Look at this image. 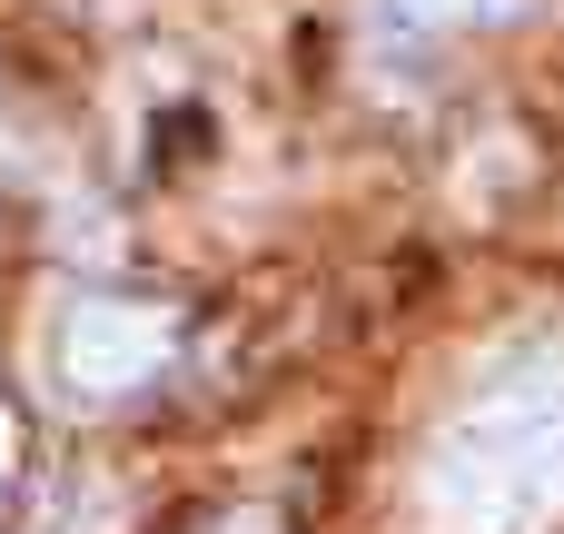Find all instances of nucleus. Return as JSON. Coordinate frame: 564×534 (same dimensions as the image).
<instances>
[{
	"label": "nucleus",
	"instance_id": "nucleus-3",
	"mask_svg": "<svg viewBox=\"0 0 564 534\" xmlns=\"http://www.w3.org/2000/svg\"><path fill=\"white\" fill-rule=\"evenodd\" d=\"M535 0H377V20L387 30H406V40H456V30H506V20H525Z\"/></svg>",
	"mask_w": 564,
	"mask_h": 534
},
{
	"label": "nucleus",
	"instance_id": "nucleus-4",
	"mask_svg": "<svg viewBox=\"0 0 564 534\" xmlns=\"http://www.w3.org/2000/svg\"><path fill=\"white\" fill-rule=\"evenodd\" d=\"M30 534H119V495H109L99 476H69V486H50V495H40Z\"/></svg>",
	"mask_w": 564,
	"mask_h": 534
},
{
	"label": "nucleus",
	"instance_id": "nucleus-6",
	"mask_svg": "<svg viewBox=\"0 0 564 534\" xmlns=\"http://www.w3.org/2000/svg\"><path fill=\"white\" fill-rule=\"evenodd\" d=\"M218 534H278V525H268V515H228Z\"/></svg>",
	"mask_w": 564,
	"mask_h": 534
},
{
	"label": "nucleus",
	"instance_id": "nucleus-2",
	"mask_svg": "<svg viewBox=\"0 0 564 534\" xmlns=\"http://www.w3.org/2000/svg\"><path fill=\"white\" fill-rule=\"evenodd\" d=\"M169 357H178V317H169V307H139V297H79V307L59 317V337H50L59 386L89 396V406L149 386Z\"/></svg>",
	"mask_w": 564,
	"mask_h": 534
},
{
	"label": "nucleus",
	"instance_id": "nucleus-5",
	"mask_svg": "<svg viewBox=\"0 0 564 534\" xmlns=\"http://www.w3.org/2000/svg\"><path fill=\"white\" fill-rule=\"evenodd\" d=\"M10 466H20V436H10V416H0V495H10Z\"/></svg>",
	"mask_w": 564,
	"mask_h": 534
},
{
	"label": "nucleus",
	"instance_id": "nucleus-1",
	"mask_svg": "<svg viewBox=\"0 0 564 534\" xmlns=\"http://www.w3.org/2000/svg\"><path fill=\"white\" fill-rule=\"evenodd\" d=\"M564 515V377L486 386L426 446V525L436 534H535Z\"/></svg>",
	"mask_w": 564,
	"mask_h": 534
}]
</instances>
